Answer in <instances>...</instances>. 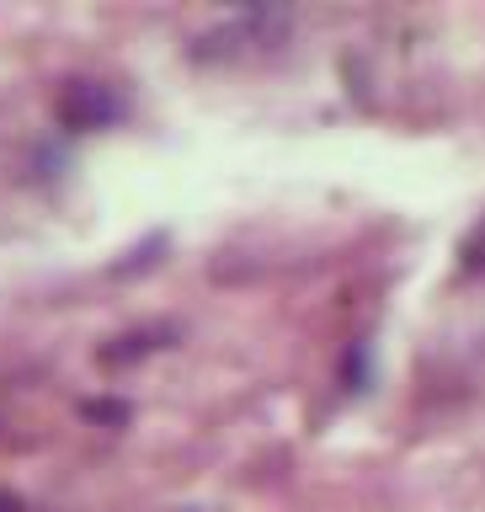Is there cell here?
Returning <instances> with one entry per match:
<instances>
[{
    "label": "cell",
    "mask_w": 485,
    "mask_h": 512,
    "mask_svg": "<svg viewBox=\"0 0 485 512\" xmlns=\"http://www.w3.org/2000/svg\"><path fill=\"white\" fill-rule=\"evenodd\" d=\"M59 118L64 128H107L112 118H123V96L96 86V80H75L59 96Z\"/></svg>",
    "instance_id": "cell-1"
},
{
    "label": "cell",
    "mask_w": 485,
    "mask_h": 512,
    "mask_svg": "<svg viewBox=\"0 0 485 512\" xmlns=\"http://www.w3.org/2000/svg\"><path fill=\"white\" fill-rule=\"evenodd\" d=\"M464 256H470V267H480V272H485V230L470 240V246H464Z\"/></svg>",
    "instance_id": "cell-2"
},
{
    "label": "cell",
    "mask_w": 485,
    "mask_h": 512,
    "mask_svg": "<svg viewBox=\"0 0 485 512\" xmlns=\"http://www.w3.org/2000/svg\"><path fill=\"white\" fill-rule=\"evenodd\" d=\"M0 512H22V502H16V496H6V491H0Z\"/></svg>",
    "instance_id": "cell-3"
}]
</instances>
